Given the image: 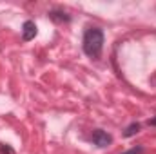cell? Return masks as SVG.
Returning a JSON list of instances; mask_svg holds the SVG:
<instances>
[{"label": "cell", "mask_w": 156, "mask_h": 154, "mask_svg": "<svg viewBox=\"0 0 156 154\" xmlns=\"http://www.w3.org/2000/svg\"><path fill=\"white\" fill-rule=\"evenodd\" d=\"M91 140H93V143L94 145H98V147H109L111 143H113V136L109 134V132H105V131H102V129H98V131H94L93 132V136H91Z\"/></svg>", "instance_id": "7a4b0ae2"}, {"label": "cell", "mask_w": 156, "mask_h": 154, "mask_svg": "<svg viewBox=\"0 0 156 154\" xmlns=\"http://www.w3.org/2000/svg\"><path fill=\"white\" fill-rule=\"evenodd\" d=\"M142 152H144V147H133V149H129V151H125L122 154H142Z\"/></svg>", "instance_id": "8992f818"}, {"label": "cell", "mask_w": 156, "mask_h": 154, "mask_svg": "<svg viewBox=\"0 0 156 154\" xmlns=\"http://www.w3.org/2000/svg\"><path fill=\"white\" fill-rule=\"evenodd\" d=\"M138 132H140V123H131V125L125 129L123 136H125V138H131V136H134V134H138Z\"/></svg>", "instance_id": "5b68a950"}, {"label": "cell", "mask_w": 156, "mask_h": 154, "mask_svg": "<svg viewBox=\"0 0 156 154\" xmlns=\"http://www.w3.org/2000/svg\"><path fill=\"white\" fill-rule=\"evenodd\" d=\"M35 37H37V26H35V22L33 20L24 22V26H22V38L26 40V42H29Z\"/></svg>", "instance_id": "3957f363"}, {"label": "cell", "mask_w": 156, "mask_h": 154, "mask_svg": "<svg viewBox=\"0 0 156 154\" xmlns=\"http://www.w3.org/2000/svg\"><path fill=\"white\" fill-rule=\"evenodd\" d=\"M49 16H51L55 22H69V20H71V18H69V15H66L64 11H56V9H55V11H51V13H49Z\"/></svg>", "instance_id": "277c9868"}, {"label": "cell", "mask_w": 156, "mask_h": 154, "mask_svg": "<svg viewBox=\"0 0 156 154\" xmlns=\"http://www.w3.org/2000/svg\"><path fill=\"white\" fill-rule=\"evenodd\" d=\"M149 125H153V127H156V118H151V120H149Z\"/></svg>", "instance_id": "52a82bcc"}, {"label": "cell", "mask_w": 156, "mask_h": 154, "mask_svg": "<svg viewBox=\"0 0 156 154\" xmlns=\"http://www.w3.org/2000/svg\"><path fill=\"white\" fill-rule=\"evenodd\" d=\"M104 49V31L98 27H89L83 33V53L91 58H100Z\"/></svg>", "instance_id": "6da1fadb"}]
</instances>
